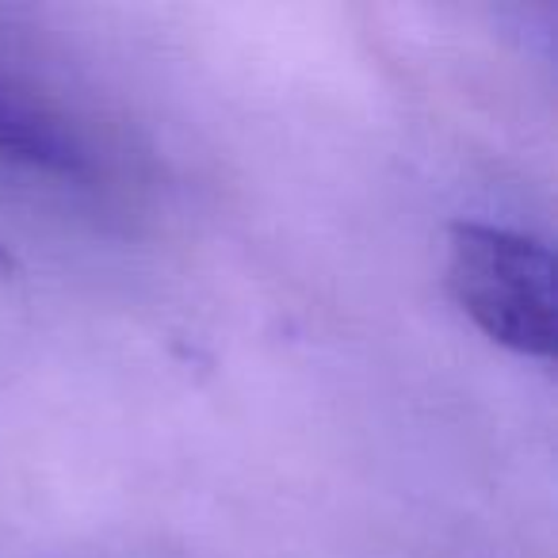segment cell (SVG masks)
<instances>
[{"instance_id": "6da1fadb", "label": "cell", "mask_w": 558, "mask_h": 558, "mask_svg": "<svg viewBox=\"0 0 558 558\" xmlns=\"http://www.w3.org/2000/svg\"><path fill=\"white\" fill-rule=\"evenodd\" d=\"M448 288L494 344L532 360L555 352V260L543 241L489 222H456Z\"/></svg>"}, {"instance_id": "7a4b0ae2", "label": "cell", "mask_w": 558, "mask_h": 558, "mask_svg": "<svg viewBox=\"0 0 558 558\" xmlns=\"http://www.w3.org/2000/svg\"><path fill=\"white\" fill-rule=\"evenodd\" d=\"M0 157L62 177L81 172L88 161L85 142L70 119L4 70H0Z\"/></svg>"}]
</instances>
